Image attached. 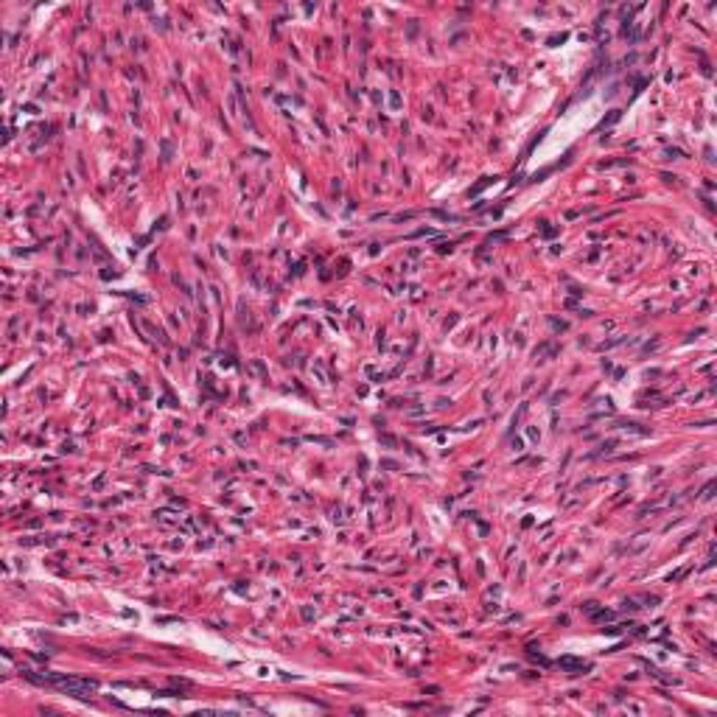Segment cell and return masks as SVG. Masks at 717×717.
Here are the masks:
<instances>
[{"label": "cell", "mask_w": 717, "mask_h": 717, "mask_svg": "<svg viewBox=\"0 0 717 717\" xmlns=\"http://www.w3.org/2000/svg\"><path fill=\"white\" fill-rule=\"evenodd\" d=\"M51 684L59 687V690H65V692H70V695H76V698H84L87 692L98 690L96 681H79V678H65V676H53Z\"/></svg>", "instance_id": "cell-1"}]
</instances>
